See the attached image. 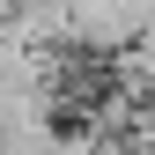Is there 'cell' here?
<instances>
[{
    "label": "cell",
    "mask_w": 155,
    "mask_h": 155,
    "mask_svg": "<svg viewBox=\"0 0 155 155\" xmlns=\"http://www.w3.org/2000/svg\"><path fill=\"white\" fill-rule=\"evenodd\" d=\"M118 140H126L133 155H155V96H140V104L126 111V133H118Z\"/></svg>",
    "instance_id": "cell-2"
},
{
    "label": "cell",
    "mask_w": 155,
    "mask_h": 155,
    "mask_svg": "<svg viewBox=\"0 0 155 155\" xmlns=\"http://www.w3.org/2000/svg\"><path fill=\"white\" fill-rule=\"evenodd\" d=\"M0 155H59V118H0Z\"/></svg>",
    "instance_id": "cell-1"
}]
</instances>
